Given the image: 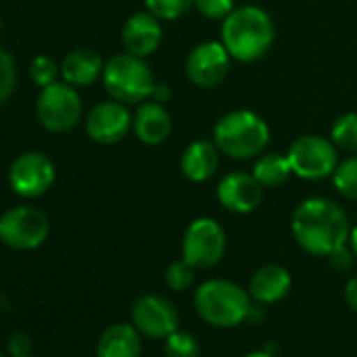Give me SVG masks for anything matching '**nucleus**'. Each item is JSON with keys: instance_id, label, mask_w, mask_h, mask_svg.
Listing matches in <instances>:
<instances>
[{"instance_id": "29", "label": "nucleus", "mask_w": 357, "mask_h": 357, "mask_svg": "<svg viewBox=\"0 0 357 357\" xmlns=\"http://www.w3.org/2000/svg\"><path fill=\"white\" fill-rule=\"evenodd\" d=\"M194 7L206 20L223 22L236 9V0H194Z\"/></svg>"}, {"instance_id": "34", "label": "nucleus", "mask_w": 357, "mask_h": 357, "mask_svg": "<svg viewBox=\"0 0 357 357\" xmlns=\"http://www.w3.org/2000/svg\"><path fill=\"white\" fill-rule=\"evenodd\" d=\"M347 244L351 246V250H353L355 257H357V225L351 227V231H349V242H347Z\"/></svg>"}, {"instance_id": "13", "label": "nucleus", "mask_w": 357, "mask_h": 357, "mask_svg": "<svg viewBox=\"0 0 357 357\" xmlns=\"http://www.w3.org/2000/svg\"><path fill=\"white\" fill-rule=\"evenodd\" d=\"M263 185L255 178L252 172L231 170L221 176L217 183L219 204L234 215H250L263 202Z\"/></svg>"}, {"instance_id": "30", "label": "nucleus", "mask_w": 357, "mask_h": 357, "mask_svg": "<svg viewBox=\"0 0 357 357\" xmlns=\"http://www.w3.org/2000/svg\"><path fill=\"white\" fill-rule=\"evenodd\" d=\"M326 259L330 261V265H332L334 269H338V271H349V269H351V265H353L355 252L351 250V246H349V244H344V246L336 248L334 252H330Z\"/></svg>"}, {"instance_id": "2", "label": "nucleus", "mask_w": 357, "mask_h": 357, "mask_svg": "<svg viewBox=\"0 0 357 357\" xmlns=\"http://www.w3.org/2000/svg\"><path fill=\"white\" fill-rule=\"evenodd\" d=\"M275 40L271 15L257 5L236 7L221 26V43L234 61L255 63L267 55Z\"/></svg>"}, {"instance_id": "24", "label": "nucleus", "mask_w": 357, "mask_h": 357, "mask_svg": "<svg viewBox=\"0 0 357 357\" xmlns=\"http://www.w3.org/2000/svg\"><path fill=\"white\" fill-rule=\"evenodd\" d=\"M164 357H200V342L185 330H174L164 338Z\"/></svg>"}, {"instance_id": "17", "label": "nucleus", "mask_w": 357, "mask_h": 357, "mask_svg": "<svg viewBox=\"0 0 357 357\" xmlns=\"http://www.w3.org/2000/svg\"><path fill=\"white\" fill-rule=\"evenodd\" d=\"M132 130L145 145H160L172 132V118L164 103L143 101L132 114Z\"/></svg>"}, {"instance_id": "31", "label": "nucleus", "mask_w": 357, "mask_h": 357, "mask_svg": "<svg viewBox=\"0 0 357 357\" xmlns=\"http://www.w3.org/2000/svg\"><path fill=\"white\" fill-rule=\"evenodd\" d=\"M7 347H9V353H11L13 357H24V355H30V349H32V338H30L26 332H15V334L9 338Z\"/></svg>"}, {"instance_id": "23", "label": "nucleus", "mask_w": 357, "mask_h": 357, "mask_svg": "<svg viewBox=\"0 0 357 357\" xmlns=\"http://www.w3.org/2000/svg\"><path fill=\"white\" fill-rule=\"evenodd\" d=\"M330 139L338 149L357 151V112L338 116L330 128Z\"/></svg>"}, {"instance_id": "1", "label": "nucleus", "mask_w": 357, "mask_h": 357, "mask_svg": "<svg viewBox=\"0 0 357 357\" xmlns=\"http://www.w3.org/2000/svg\"><path fill=\"white\" fill-rule=\"evenodd\" d=\"M294 242L311 257H328L349 242L347 213L328 198L303 200L290 221Z\"/></svg>"}, {"instance_id": "5", "label": "nucleus", "mask_w": 357, "mask_h": 357, "mask_svg": "<svg viewBox=\"0 0 357 357\" xmlns=\"http://www.w3.org/2000/svg\"><path fill=\"white\" fill-rule=\"evenodd\" d=\"M101 78L112 99L126 105L151 99L155 86V80L145 59L130 53H118L112 59H107Z\"/></svg>"}, {"instance_id": "14", "label": "nucleus", "mask_w": 357, "mask_h": 357, "mask_svg": "<svg viewBox=\"0 0 357 357\" xmlns=\"http://www.w3.org/2000/svg\"><path fill=\"white\" fill-rule=\"evenodd\" d=\"M132 128V114L126 103L116 99L97 103L86 116V135L101 145H114L122 141Z\"/></svg>"}, {"instance_id": "33", "label": "nucleus", "mask_w": 357, "mask_h": 357, "mask_svg": "<svg viewBox=\"0 0 357 357\" xmlns=\"http://www.w3.org/2000/svg\"><path fill=\"white\" fill-rule=\"evenodd\" d=\"M168 97H170V91H168V86H166V84H155V86H153V95H151V99H153V101L164 103Z\"/></svg>"}, {"instance_id": "6", "label": "nucleus", "mask_w": 357, "mask_h": 357, "mask_svg": "<svg viewBox=\"0 0 357 357\" xmlns=\"http://www.w3.org/2000/svg\"><path fill=\"white\" fill-rule=\"evenodd\" d=\"M227 250V236L219 221L200 217L192 221L183 234L181 255L198 271L213 269L221 263Z\"/></svg>"}, {"instance_id": "36", "label": "nucleus", "mask_w": 357, "mask_h": 357, "mask_svg": "<svg viewBox=\"0 0 357 357\" xmlns=\"http://www.w3.org/2000/svg\"><path fill=\"white\" fill-rule=\"evenodd\" d=\"M0 357H5V353H3V351H0Z\"/></svg>"}, {"instance_id": "18", "label": "nucleus", "mask_w": 357, "mask_h": 357, "mask_svg": "<svg viewBox=\"0 0 357 357\" xmlns=\"http://www.w3.org/2000/svg\"><path fill=\"white\" fill-rule=\"evenodd\" d=\"M221 151L215 145V141H192L178 160V168H181L183 176L194 183H204L219 170Z\"/></svg>"}, {"instance_id": "4", "label": "nucleus", "mask_w": 357, "mask_h": 357, "mask_svg": "<svg viewBox=\"0 0 357 357\" xmlns=\"http://www.w3.org/2000/svg\"><path fill=\"white\" fill-rule=\"evenodd\" d=\"M271 139L269 124L250 109H236L221 116L213 128V141L221 153L234 160L259 158Z\"/></svg>"}, {"instance_id": "22", "label": "nucleus", "mask_w": 357, "mask_h": 357, "mask_svg": "<svg viewBox=\"0 0 357 357\" xmlns=\"http://www.w3.org/2000/svg\"><path fill=\"white\" fill-rule=\"evenodd\" d=\"M334 190L344 198L357 202V155H349L332 172Z\"/></svg>"}, {"instance_id": "8", "label": "nucleus", "mask_w": 357, "mask_h": 357, "mask_svg": "<svg viewBox=\"0 0 357 357\" xmlns=\"http://www.w3.org/2000/svg\"><path fill=\"white\" fill-rule=\"evenodd\" d=\"M38 122L51 132H68L82 118V99L76 86L68 82H53L45 86L36 101Z\"/></svg>"}, {"instance_id": "11", "label": "nucleus", "mask_w": 357, "mask_h": 357, "mask_svg": "<svg viewBox=\"0 0 357 357\" xmlns=\"http://www.w3.org/2000/svg\"><path fill=\"white\" fill-rule=\"evenodd\" d=\"M132 326L147 338L164 340L174 330H178V311L162 294H143L132 303L130 309Z\"/></svg>"}, {"instance_id": "26", "label": "nucleus", "mask_w": 357, "mask_h": 357, "mask_svg": "<svg viewBox=\"0 0 357 357\" xmlns=\"http://www.w3.org/2000/svg\"><path fill=\"white\" fill-rule=\"evenodd\" d=\"M143 3L149 13L164 22H174L183 17L194 7V0H143Z\"/></svg>"}, {"instance_id": "7", "label": "nucleus", "mask_w": 357, "mask_h": 357, "mask_svg": "<svg viewBox=\"0 0 357 357\" xmlns=\"http://www.w3.org/2000/svg\"><path fill=\"white\" fill-rule=\"evenodd\" d=\"M286 155L290 160L292 174L305 181H321L326 176H332L338 166V147L332 139L319 135H303L294 139Z\"/></svg>"}, {"instance_id": "19", "label": "nucleus", "mask_w": 357, "mask_h": 357, "mask_svg": "<svg viewBox=\"0 0 357 357\" xmlns=\"http://www.w3.org/2000/svg\"><path fill=\"white\" fill-rule=\"evenodd\" d=\"M103 59L91 49L70 51L61 61V78L72 86H91L103 76Z\"/></svg>"}, {"instance_id": "37", "label": "nucleus", "mask_w": 357, "mask_h": 357, "mask_svg": "<svg viewBox=\"0 0 357 357\" xmlns=\"http://www.w3.org/2000/svg\"><path fill=\"white\" fill-rule=\"evenodd\" d=\"M24 357H34V355H24Z\"/></svg>"}, {"instance_id": "20", "label": "nucleus", "mask_w": 357, "mask_h": 357, "mask_svg": "<svg viewBox=\"0 0 357 357\" xmlns=\"http://www.w3.org/2000/svg\"><path fill=\"white\" fill-rule=\"evenodd\" d=\"M141 338L132 324H112L99 338L97 357H141Z\"/></svg>"}, {"instance_id": "21", "label": "nucleus", "mask_w": 357, "mask_h": 357, "mask_svg": "<svg viewBox=\"0 0 357 357\" xmlns=\"http://www.w3.org/2000/svg\"><path fill=\"white\" fill-rule=\"evenodd\" d=\"M252 174L265 190H275V188H282L290 178L292 166H290L288 155H282L275 151L261 153L255 162Z\"/></svg>"}, {"instance_id": "28", "label": "nucleus", "mask_w": 357, "mask_h": 357, "mask_svg": "<svg viewBox=\"0 0 357 357\" xmlns=\"http://www.w3.org/2000/svg\"><path fill=\"white\" fill-rule=\"evenodd\" d=\"M15 84H17L15 61L5 49H0V105H5L7 99L13 95Z\"/></svg>"}, {"instance_id": "9", "label": "nucleus", "mask_w": 357, "mask_h": 357, "mask_svg": "<svg viewBox=\"0 0 357 357\" xmlns=\"http://www.w3.org/2000/svg\"><path fill=\"white\" fill-rule=\"evenodd\" d=\"M49 217L34 206H15L0 217V242L13 250H36L49 238Z\"/></svg>"}, {"instance_id": "3", "label": "nucleus", "mask_w": 357, "mask_h": 357, "mask_svg": "<svg viewBox=\"0 0 357 357\" xmlns=\"http://www.w3.org/2000/svg\"><path fill=\"white\" fill-rule=\"evenodd\" d=\"M252 303L255 301L248 290L223 278L206 280L194 294V309L198 317L215 328H236L248 321Z\"/></svg>"}, {"instance_id": "10", "label": "nucleus", "mask_w": 357, "mask_h": 357, "mask_svg": "<svg viewBox=\"0 0 357 357\" xmlns=\"http://www.w3.org/2000/svg\"><path fill=\"white\" fill-rule=\"evenodd\" d=\"M9 183L20 198H40L55 183V164L40 151H26L11 164Z\"/></svg>"}, {"instance_id": "12", "label": "nucleus", "mask_w": 357, "mask_h": 357, "mask_svg": "<svg viewBox=\"0 0 357 357\" xmlns=\"http://www.w3.org/2000/svg\"><path fill=\"white\" fill-rule=\"evenodd\" d=\"M231 55L223 47L221 40L200 43L192 49L185 61V74L190 82L198 89H215L219 86L231 68Z\"/></svg>"}, {"instance_id": "16", "label": "nucleus", "mask_w": 357, "mask_h": 357, "mask_svg": "<svg viewBox=\"0 0 357 357\" xmlns=\"http://www.w3.org/2000/svg\"><path fill=\"white\" fill-rule=\"evenodd\" d=\"M292 288V275L284 265L269 263L259 267L248 284V294L259 305H275L288 296Z\"/></svg>"}, {"instance_id": "35", "label": "nucleus", "mask_w": 357, "mask_h": 357, "mask_svg": "<svg viewBox=\"0 0 357 357\" xmlns=\"http://www.w3.org/2000/svg\"><path fill=\"white\" fill-rule=\"evenodd\" d=\"M242 357H275L271 351H265V349H261V351H250V353H246V355H242Z\"/></svg>"}, {"instance_id": "32", "label": "nucleus", "mask_w": 357, "mask_h": 357, "mask_svg": "<svg viewBox=\"0 0 357 357\" xmlns=\"http://www.w3.org/2000/svg\"><path fill=\"white\" fill-rule=\"evenodd\" d=\"M342 294H344V301H347V305L353 309V311H357V275H353L347 284H344V290H342Z\"/></svg>"}, {"instance_id": "15", "label": "nucleus", "mask_w": 357, "mask_h": 357, "mask_svg": "<svg viewBox=\"0 0 357 357\" xmlns=\"http://www.w3.org/2000/svg\"><path fill=\"white\" fill-rule=\"evenodd\" d=\"M162 20H158L153 13L139 11L132 13L126 24L122 26V47L126 53L147 59L160 49L162 43Z\"/></svg>"}, {"instance_id": "25", "label": "nucleus", "mask_w": 357, "mask_h": 357, "mask_svg": "<svg viewBox=\"0 0 357 357\" xmlns=\"http://www.w3.org/2000/svg\"><path fill=\"white\" fill-rule=\"evenodd\" d=\"M196 267H192L185 259H178L174 263H170L164 271V284L174 290V292H183L188 288H192L194 280H196Z\"/></svg>"}, {"instance_id": "27", "label": "nucleus", "mask_w": 357, "mask_h": 357, "mask_svg": "<svg viewBox=\"0 0 357 357\" xmlns=\"http://www.w3.org/2000/svg\"><path fill=\"white\" fill-rule=\"evenodd\" d=\"M61 74V66L49 55H38L30 63V78L36 86L45 89L53 82H57V76Z\"/></svg>"}]
</instances>
